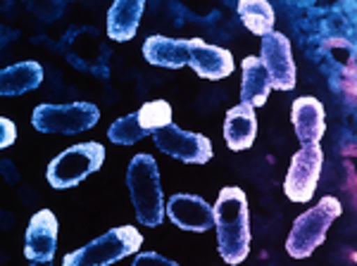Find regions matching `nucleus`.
<instances>
[{"label":"nucleus","mask_w":357,"mask_h":266,"mask_svg":"<svg viewBox=\"0 0 357 266\" xmlns=\"http://www.w3.org/2000/svg\"><path fill=\"white\" fill-rule=\"evenodd\" d=\"M165 210L167 217L172 219V224L183 230L203 233V230L215 228V210H212V205H207L205 198H198V195H188V193L172 195Z\"/></svg>","instance_id":"obj_10"},{"label":"nucleus","mask_w":357,"mask_h":266,"mask_svg":"<svg viewBox=\"0 0 357 266\" xmlns=\"http://www.w3.org/2000/svg\"><path fill=\"white\" fill-rule=\"evenodd\" d=\"M236 13H238L241 22L245 24L248 31H252L255 36H267V33L274 31V8L267 3V0H241L236 5Z\"/></svg>","instance_id":"obj_19"},{"label":"nucleus","mask_w":357,"mask_h":266,"mask_svg":"<svg viewBox=\"0 0 357 266\" xmlns=\"http://www.w3.org/2000/svg\"><path fill=\"white\" fill-rule=\"evenodd\" d=\"M321 164H324V152H321L319 143L312 146H303L293 155L289 173L284 181L286 198L293 202H310L317 193V183L321 176Z\"/></svg>","instance_id":"obj_7"},{"label":"nucleus","mask_w":357,"mask_h":266,"mask_svg":"<svg viewBox=\"0 0 357 266\" xmlns=\"http://www.w3.org/2000/svg\"><path fill=\"white\" fill-rule=\"evenodd\" d=\"M291 121H293V129H296L298 141H301L303 146L319 143L321 136L326 133L324 105L312 95H303V97H298V100H293Z\"/></svg>","instance_id":"obj_13"},{"label":"nucleus","mask_w":357,"mask_h":266,"mask_svg":"<svg viewBox=\"0 0 357 266\" xmlns=\"http://www.w3.org/2000/svg\"><path fill=\"white\" fill-rule=\"evenodd\" d=\"M138 124L143 126V131L148 136H153L155 131L165 129L172 124V105L167 100H151L138 109Z\"/></svg>","instance_id":"obj_20"},{"label":"nucleus","mask_w":357,"mask_h":266,"mask_svg":"<svg viewBox=\"0 0 357 266\" xmlns=\"http://www.w3.org/2000/svg\"><path fill=\"white\" fill-rule=\"evenodd\" d=\"M241 72H243V81H241V105L248 107H262L267 102L269 93H272V84H269V77L264 72L260 57L250 55L243 60L241 65Z\"/></svg>","instance_id":"obj_17"},{"label":"nucleus","mask_w":357,"mask_h":266,"mask_svg":"<svg viewBox=\"0 0 357 266\" xmlns=\"http://www.w3.org/2000/svg\"><path fill=\"white\" fill-rule=\"evenodd\" d=\"M148 133L143 131V126L138 124V114L131 112L122 119H114L107 129V138L114 143V146H134V143L143 141Z\"/></svg>","instance_id":"obj_21"},{"label":"nucleus","mask_w":357,"mask_h":266,"mask_svg":"<svg viewBox=\"0 0 357 266\" xmlns=\"http://www.w3.org/2000/svg\"><path fill=\"white\" fill-rule=\"evenodd\" d=\"M260 62L276 91H293L296 86V62H293L291 40L281 31H272L262 38Z\"/></svg>","instance_id":"obj_9"},{"label":"nucleus","mask_w":357,"mask_h":266,"mask_svg":"<svg viewBox=\"0 0 357 266\" xmlns=\"http://www.w3.org/2000/svg\"><path fill=\"white\" fill-rule=\"evenodd\" d=\"M43 81V67L38 62H17L13 67H5L0 72V95L3 97H15L22 95L26 91L38 88Z\"/></svg>","instance_id":"obj_18"},{"label":"nucleus","mask_w":357,"mask_h":266,"mask_svg":"<svg viewBox=\"0 0 357 266\" xmlns=\"http://www.w3.org/2000/svg\"><path fill=\"white\" fill-rule=\"evenodd\" d=\"M215 228L220 254L227 264H241L250 252V212L241 188H222L215 202Z\"/></svg>","instance_id":"obj_1"},{"label":"nucleus","mask_w":357,"mask_h":266,"mask_svg":"<svg viewBox=\"0 0 357 266\" xmlns=\"http://www.w3.org/2000/svg\"><path fill=\"white\" fill-rule=\"evenodd\" d=\"M126 186L134 202L136 219L148 228H155L165 219V195L160 183V169L153 155H136L126 169Z\"/></svg>","instance_id":"obj_2"},{"label":"nucleus","mask_w":357,"mask_h":266,"mask_svg":"<svg viewBox=\"0 0 357 266\" xmlns=\"http://www.w3.org/2000/svg\"><path fill=\"white\" fill-rule=\"evenodd\" d=\"M57 250V219L50 210L36 212L29 219L24 235V257L31 262H53Z\"/></svg>","instance_id":"obj_11"},{"label":"nucleus","mask_w":357,"mask_h":266,"mask_svg":"<svg viewBox=\"0 0 357 266\" xmlns=\"http://www.w3.org/2000/svg\"><path fill=\"white\" fill-rule=\"evenodd\" d=\"M100 119V109L93 102H67V105H38L31 114V124L41 133L74 136L93 129Z\"/></svg>","instance_id":"obj_6"},{"label":"nucleus","mask_w":357,"mask_h":266,"mask_svg":"<svg viewBox=\"0 0 357 266\" xmlns=\"http://www.w3.org/2000/svg\"><path fill=\"white\" fill-rule=\"evenodd\" d=\"M341 212H343V207L336 198H331V195L321 198L312 210L301 214V217L293 221L289 240H286V252H289L293 259L310 257V254L324 242L326 230H329L331 224L341 217Z\"/></svg>","instance_id":"obj_3"},{"label":"nucleus","mask_w":357,"mask_h":266,"mask_svg":"<svg viewBox=\"0 0 357 266\" xmlns=\"http://www.w3.org/2000/svg\"><path fill=\"white\" fill-rule=\"evenodd\" d=\"M257 136V117L255 109L248 105H236L227 112V119H224V141L227 146L241 152V150H248L255 143Z\"/></svg>","instance_id":"obj_14"},{"label":"nucleus","mask_w":357,"mask_h":266,"mask_svg":"<svg viewBox=\"0 0 357 266\" xmlns=\"http://www.w3.org/2000/svg\"><path fill=\"white\" fill-rule=\"evenodd\" d=\"M143 57L155 67L181 69L183 65H188V40L151 36L143 43Z\"/></svg>","instance_id":"obj_15"},{"label":"nucleus","mask_w":357,"mask_h":266,"mask_svg":"<svg viewBox=\"0 0 357 266\" xmlns=\"http://www.w3.org/2000/svg\"><path fill=\"white\" fill-rule=\"evenodd\" d=\"M131 266H181V264L172 262V259H167L158 252H141V254H136Z\"/></svg>","instance_id":"obj_22"},{"label":"nucleus","mask_w":357,"mask_h":266,"mask_svg":"<svg viewBox=\"0 0 357 266\" xmlns=\"http://www.w3.org/2000/svg\"><path fill=\"white\" fill-rule=\"evenodd\" d=\"M188 65L203 79L220 81L231 77L234 72V55L227 48L205 43L203 38H188Z\"/></svg>","instance_id":"obj_12"},{"label":"nucleus","mask_w":357,"mask_h":266,"mask_svg":"<svg viewBox=\"0 0 357 266\" xmlns=\"http://www.w3.org/2000/svg\"><path fill=\"white\" fill-rule=\"evenodd\" d=\"M0 131H3V136H0V148L8 150L15 143V138H17L15 121L8 119V117H0Z\"/></svg>","instance_id":"obj_23"},{"label":"nucleus","mask_w":357,"mask_h":266,"mask_svg":"<svg viewBox=\"0 0 357 266\" xmlns=\"http://www.w3.org/2000/svg\"><path fill=\"white\" fill-rule=\"evenodd\" d=\"M105 162V148L100 143H79V146L67 148L65 152H60L57 157L48 164V183L57 190L74 188L84 181L86 176H91L98 171Z\"/></svg>","instance_id":"obj_5"},{"label":"nucleus","mask_w":357,"mask_h":266,"mask_svg":"<svg viewBox=\"0 0 357 266\" xmlns=\"http://www.w3.org/2000/svg\"><path fill=\"white\" fill-rule=\"evenodd\" d=\"M141 245H143L141 230L134 226H119L102 233L100 238L91 240L89 245L65 254L62 266H110L114 262H119V259L138 252Z\"/></svg>","instance_id":"obj_4"},{"label":"nucleus","mask_w":357,"mask_h":266,"mask_svg":"<svg viewBox=\"0 0 357 266\" xmlns=\"http://www.w3.org/2000/svg\"><path fill=\"white\" fill-rule=\"evenodd\" d=\"M31 266H53L50 262H31Z\"/></svg>","instance_id":"obj_24"},{"label":"nucleus","mask_w":357,"mask_h":266,"mask_svg":"<svg viewBox=\"0 0 357 266\" xmlns=\"http://www.w3.org/2000/svg\"><path fill=\"white\" fill-rule=\"evenodd\" d=\"M153 143L160 148V152L176 157L186 164H205L212 159L215 150H212L210 138L200 136V133H191L178 129L176 124H169L165 129L153 133Z\"/></svg>","instance_id":"obj_8"},{"label":"nucleus","mask_w":357,"mask_h":266,"mask_svg":"<svg viewBox=\"0 0 357 266\" xmlns=\"http://www.w3.org/2000/svg\"><path fill=\"white\" fill-rule=\"evenodd\" d=\"M146 3L143 0H117L107 10V36L117 43L131 40L138 31V22L143 17Z\"/></svg>","instance_id":"obj_16"}]
</instances>
